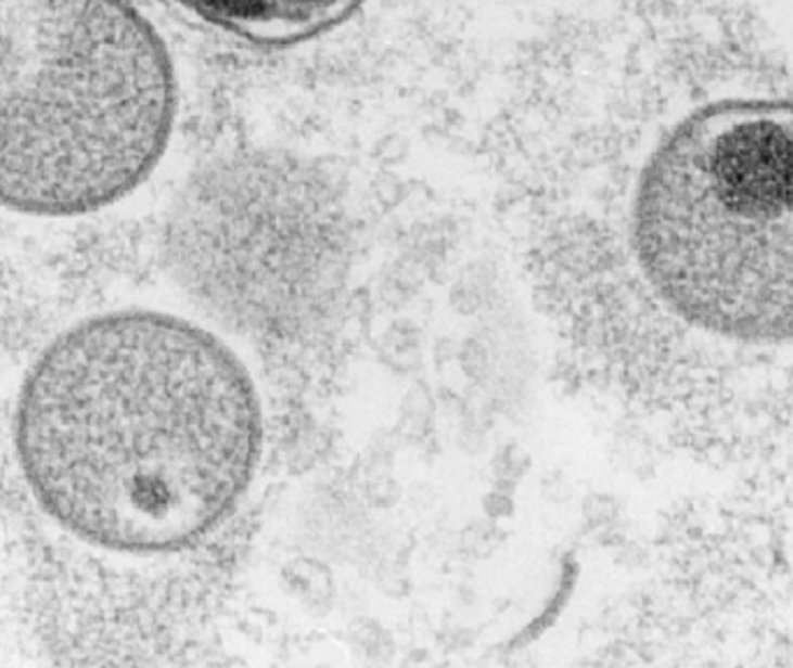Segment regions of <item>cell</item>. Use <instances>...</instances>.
Returning a JSON list of instances; mask_svg holds the SVG:
<instances>
[{"instance_id":"obj_1","label":"cell","mask_w":793,"mask_h":668,"mask_svg":"<svg viewBox=\"0 0 793 668\" xmlns=\"http://www.w3.org/2000/svg\"><path fill=\"white\" fill-rule=\"evenodd\" d=\"M260 393L193 321L124 309L49 344L16 399L14 448L38 506L121 555L189 548L240 506L263 455Z\"/></svg>"},{"instance_id":"obj_2","label":"cell","mask_w":793,"mask_h":668,"mask_svg":"<svg viewBox=\"0 0 793 668\" xmlns=\"http://www.w3.org/2000/svg\"><path fill=\"white\" fill-rule=\"evenodd\" d=\"M629 248L691 330L793 344V100H715L675 121L634 181Z\"/></svg>"},{"instance_id":"obj_3","label":"cell","mask_w":793,"mask_h":668,"mask_svg":"<svg viewBox=\"0 0 793 668\" xmlns=\"http://www.w3.org/2000/svg\"><path fill=\"white\" fill-rule=\"evenodd\" d=\"M177 114L170 47L130 0H0V207L67 219L119 203Z\"/></svg>"},{"instance_id":"obj_4","label":"cell","mask_w":793,"mask_h":668,"mask_svg":"<svg viewBox=\"0 0 793 668\" xmlns=\"http://www.w3.org/2000/svg\"><path fill=\"white\" fill-rule=\"evenodd\" d=\"M216 36L253 49H285L342 26L364 0H165Z\"/></svg>"}]
</instances>
